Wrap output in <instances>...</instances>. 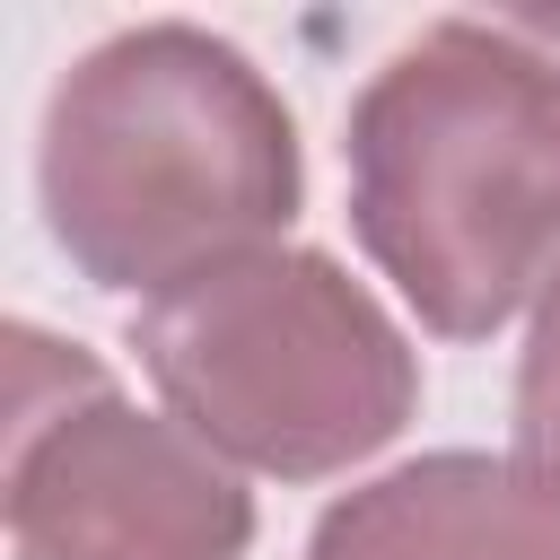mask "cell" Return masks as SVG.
Here are the masks:
<instances>
[{
    "mask_svg": "<svg viewBox=\"0 0 560 560\" xmlns=\"http://www.w3.org/2000/svg\"><path fill=\"white\" fill-rule=\"evenodd\" d=\"M516 464L542 490H560V280L542 289L525 359H516Z\"/></svg>",
    "mask_w": 560,
    "mask_h": 560,
    "instance_id": "cell-6",
    "label": "cell"
},
{
    "mask_svg": "<svg viewBox=\"0 0 560 560\" xmlns=\"http://www.w3.org/2000/svg\"><path fill=\"white\" fill-rule=\"evenodd\" d=\"M350 219L446 341L560 280V61L516 26L438 18L350 105Z\"/></svg>",
    "mask_w": 560,
    "mask_h": 560,
    "instance_id": "cell-2",
    "label": "cell"
},
{
    "mask_svg": "<svg viewBox=\"0 0 560 560\" xmlns=\"http://www.w3.org/2000/svg\"><path fill=\"white\" fill-rule=\"evenodd\" d=\"M52 245L122 298H175L298 219L306 166L280 88L210 26L149 18L88 44L35 149Z\"/></svg>",
    "mask_w": 560,
    "mask_h": 560,
    "instance_id": "cell-1",
    "label": "cell"
},
{
    "mask_svg": "<svg viewBox=\"0 0 560 560\" xmlns=\"http://www.w3.org/2000/svg\"><path fill=\"white\" fill-rule=\"evenodd\" d=\"M306 560H560V490L516 455H420L332 499Z\"/></svg>",
    "mask_w": 560,
    "mask_h": 560,
    "instance_id": "cell-5",
    "label": "cell"
},
{
    "mask_svg": "<svg viewBox=\"0 0 560 560\" xmlns=\"http://www.w3.org/2000/svg\"><path fill=\"white\" fill-rule=\"evenodd\" d=\"M140 368L166 411L228 464L324 481L402 438L420 359L402 324L306 245L245 254L140 315Z\"/></svg>",
    "mask_w": 560,
    "mask_h": 560,
    "instance_id": "cell-3",
    "label": "cell"
},
{
    "mask_svg": "<svg viewBox=\"0 0 560 560\" xmlns=\"http://www.w3.org/2000/svg\"><path fill=\"white\" fill-rule=\"evenodd\" d=\"M9 560H245L254 499L79 341L9 332Z\"/></svg>",
    "mask_w": 560,
    "mask_h": 560,
    "instance_id": "cell-4",
    "label": "cell"
}]
</instances>
